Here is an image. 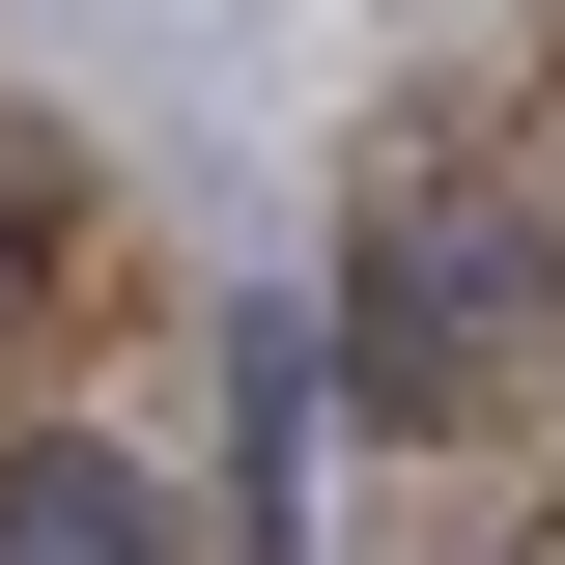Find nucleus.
I'll return each mask as SVG.
<instances>
[{"label": "nucleus", "instance_id": "obj_1", "mask_svg": "<svg viewBox=\"0 0 565 565\" xmlns=\"http://www.w3.org/2000/svg\"><path fill=\"white\" fill-rule=\"evenodd\" d=\"M537 340H565V226L481 199V170H396L367 255H340V311H311V367H340L367 424H481Z\"/></svg>", "mask_w": 565, "mask_h": 565}, {"label": "nucleus", "instance_id": "obj_2", "mask_svg": "<svg viewBox=\"0 0 565 565\" xmlns=\"http://www.w3.org/2000/svg\"><path fill=\"white\" fill-rule=\"evenodd\" d=\"M311 311H226V565H311Z\"/></svg>", "mask_w": 565, "mask_h": 565}, {"label": "nucleus", "instance_id": "obj_3", "mask_svg": "<svg viewBox=\"0 0 565 565\" xmlns=\"http://www.w3.org/2000/svg\"><path fill=\"white\" fill-rule=\"evenodd\" d=\"M0 565H199L114 424H0Z\"/></svg>", "mask_w": 565, "mask_h": 565}, {"label": "nucleus", "instance_id": "obj_4", "mask_svg": "<svg viewBox=\"0 0 565 565\" xmlns=\"http://www.w3.org/2000/svg\"><path fill=\"white\" fill-rule=\"evenodd\" d=\"M29 311H57V170L0 141V340H29Z\"/></svg>", "mask_w": 565, "mask_h": 565}]
</instances>
